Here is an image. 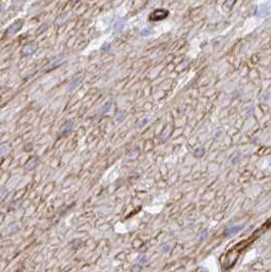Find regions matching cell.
Returning a JSON list of instances; mask_svg holds the SVG:
<instances>
[{
  "label": "cell",
  "instance_id": "obj_1",
  "mask_svg": "<svg viewBox=\"0 0 271 272\" xmlns=\"http://www.w3.org/2000/svg\"><path fill=\"white\" fill-rule=\"evenodd\" d=\"M168 15V11L165 9H156L150 14V20L151 21H161L166 19Z\"/></svg>",
  "mask_w": 271,
  "mask_h": 272
}]
</instances>
